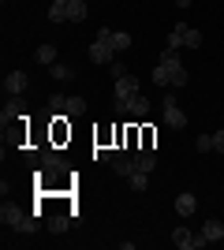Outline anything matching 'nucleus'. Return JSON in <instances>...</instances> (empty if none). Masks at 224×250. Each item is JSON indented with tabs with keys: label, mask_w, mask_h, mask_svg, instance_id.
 Returning <instances> with one entry per match:
<instances>
[{
	"label": "nucleus",
	"mask_w": 224,
	"mask_h": 250,
	"mask_svg": "<svg viewBox=\"0 0 224 250\" xmlns=\"http://www.w3.org/2000/svg\"><path fill=\"white\" fill-rule=\"evenodd\" d=\"M0 220H4V228H19V231H34L38 228L19 206H8V202H4V209H0Z\"/></svg>",
	"instance_id": "nucleus-1"
},
{
	"label": "nucleus",
	"mask_w": 224,
	"mask_h": 250,
	"mask_svg": "<svg viewBox=\"0 0 224 250\" xmlns=\"http://www.w3.org/2000/svg\"><path fill=\"white\" fill-rule=\"evenodd\" d=\"M131 97H139V79H135V75L116 79V112H127V101H131Z\"/></svg>",
	"instance_id": "nucleus-2"
},
{
	"label": "nucleus",
	"mask_w": 224,
	"mask_h": 250,
	"mask_svg": "<svg viewBox=\"0 0 224 250\" xmlns=\"http://www.w3.org/2000/svg\"><path fill=\"white\" fill-rule=\"evenodd\" d=\"M164 124H168L172 131L187 127V116H183V108H180V101H176V94H164Z\"/></svg>",
	"instance_id": "nucleus-3"
},
{
	"label": "nucleus",
	"mask_w": 224,
	"mask_h": 250,
	"mask_svg": "<svg viewBox=\"0 0 224 250\" xmlns=\"http://www.w3.org/2000/svg\"><path fill=\"white\" fill-rule=\"evenodd\" d=\"M172 243L180 250H198V247H205V235H194V231H187V228H176L172 231Z\"/></svg>",
	"instance_id": "nucleus-4"
},
{
	"label": "nucleus",
	"mask_w": 224,
	"mask_h": 250,
	"mask_svg": "<svg viewBox=\"0 0 224 250\" xmlns=\"http://www.w3.org/2000/svg\"><path fill=\"white\" fill-rule=\"evenodd\" d=\"M26 86H30V79H26V71H8V75H4V90H8L11 97L26 94Z\"/></svg>",
	"instance_id": "nucleus-5"
},
{
	"label": "nucleus",
	"mask_w": 224,
	"mask_h": 250,
	"mask_svg": "<svg viewBox=\"0 0 224 250\" xmlns=\"http://www.w3.org/2000/svg\"><path fill=\"white\" fill-rule=\"evenodd\" d=\"M90 60H94V63H112V60H116V49H112L108 42H101V38H97V42L90 45Z\"/></svg>",
	"instance_id": "nucleus-6"
},
{
	"label": "nucleus",
	"mask_w": 224,
	"mask_h": 250,
	"mask_svg": "<svg viewBox=\"0 0 224 250\" xmlns=\"http://www.w3.org/2000/svg\"><path fill=\"white\" fill-rule=\"evenodd\" d=\"M135 157H127V153H116L112 157V172H116V176H131V172H135Z\"/></svg>",
	"instance_id": "nucleus-7"
},
{
	"label": "nucleus",
	"mask_w": 224,
	"mask_h": 250,
	"mask_svg": "<svg viewBox=\"0 0 224 250\" xmlns=\"http://www.w3.org/2000/svg\"><path fill=\"white\" fill-rule=\"evenodd\" d=\"M202 235H205V243H221L224 239V224H221V220H205Z\"/></svg>",
	"instance_id": "nucleus-8"
},
{
	"label": "nucleus",
	"mask_w": 224,
	"mask_h": 250,
	"mask_svg": "<svg viewBox=\"0 0 224 250\" xmlns=\"http://www.w3.org/2000/svg\"><path fill=\"white\" fill-rule=\"evenodd\" d=\"M157 63H164L168 71H176V67H183V60H180V49H168V45H164V52H161V56H157Z\"/></svg>",
	"instance_id": "nucleus-9"
},
{
	"label": "nucleus",
	"mask_w": 224,
	"mask_h": 250,
	"mask_svg": "<svg viewBox=\"0 0 224 250\" xmlns=\"http://www.w3.org/2000/svg\"><path fill=\"white\" fill-rule=\"evenodd\" d=\"M135 165H139L142 172H153V168H157V153H153V149H139V153H135Z\"/></svg>",
	"instance_id": "nucleus-10"
},
{
	"label": "nucleus",
	"mask_w": 224,
	"mask_h": 250,
	"mask_svg": "<svg viewBox=\"0 0 224 250\" xmlns=\"http://www.w3.org/2000/svg\"><path fill=\"white\" fill-rule=\"evenodd\" d=\"M194 209H198V202H194V194H191V190H187V194H180V198H176V213H180V217H191Z\"/></svg>",
	"instance_id": "nucleus-11"
},
{
	"label": "nucleus",
	"mask_w": 224,
	"mask_h": 250,
	"mask_svg": "<svg viewBox=\"0 0 224 250\" xmlns=\"http://www.w3.org/2000/svg\"><path fill=\"white\" fill-rule=\"evenodd\" d=\"M127 183H131V190H135V194H142V190L149 187V172H142V168H135V172H131V176H127Z\"/></svg>",
	"instance_id": "nucleus-12"
},
{
	"label": "nucleus",
	"mask_w": 224,
	"mask_h": 250,
	"mask_svg": "<svg viewBox=\"0 0 224 250\" xmlns=\"http://www.w3.org/2000/svg\"><path fill=\"white\" fill-rule=\"evenodd\" d=\"M56 104H60L67 116H82L86 112V101H82V97H64V101H56Z\"/></svg>",
	"instance_id": "nucleus-13"
},
{
	"label": "nucleus",
	"mask_w": 224,
	"mask_h": 250,
	"mask_svg": "<svg viewBox=\"0 0 224 250\" xmlns=\"http://www.w3.org/2000/svg\"><path fill=\"white\" fill-rule=\"evenodd\" d=\"M67 19H71V22L86 19V0H67Z\"/></svg>",
	"instance_id": "nucleus-14"
},
{
	"label": "nucleus",
	"mask_w": 224,
	"mask_h": 250,
	"mask_svg": "<svg viewBox=\"0 0 224 250\" xmlns=\"http://www.w3.org/2000/svg\"><path fill=\"white\" fill-rule=\"evenodd\" d=\"M38 63L53 67V63H56V45H38Z\"/></svg>",
	"instance_id": "nucleus-15"
},
{
	"label": "nucleus",
	"mask_w": 224,
	"mask_h": 250,
	"mask_svg": "<svg viewBox=\"0 0 224 250\" xmlns=\"http://www.w3.org/2000/svg\"><path fill=\"white\" fill-rule=\"evenodd\" d=\"M183 38H187V26H183V22H180V26H172V30H168V49H183Z\"/></svg>",
	"instance_id": "nucleus-16"
},
{
	"label": "nucleus",
	"mask_w": 224,
	"mask_h": 250,
	"mask_svg": "<svg viewBox=\"0 0 224 250\" xmlns=\"http://www.w3.org/2000/svg\"><path fill=\"white\" fill-rule=\"evenodd\" d=\"M127 112H131V116H146V112H149V101H146L142 94L131 97V101H127Z\"/></svg>",
	"instance_id": "nucleus-17"
},
{
	"label": "nucleus",
	"mask_w": 224,
	"mask_h": 250,
	"mask_svg": "<svg viewBox=\"0 0 224 250\" xmlns=\"http://www.w3.org/2000/svg\"><path fill=\"white\" fill-rule=\"evenodd\" d=\"M49 71H53V79H56V83H71V79H75V71L67 67V63H53Z\"/></svg>",
	"instance_id": "nucleus-18"
},
{
	"label": "nucleus",
	"mask_w": 224,
	"mask_h": 250,
	"mask_svg": "<svg viewBox=\"0 0 224 250\" xmlns=\"http://www.w3.org/2000/svg\"><path fill=\"white\" fill-rule=\"evenodd\" d=\"M108 45H112V49H116V52L131 49V34H116V30H112V34H108Z\"/></svg>",
	"instance_id": "nucleus-19"
},
{
	"label": "nucleus",
	"mask_w": 224,
	"mask_h": 250,
	"mask_svg": "<svg viewBox=\"0 0 224 250\" xmlns=\"http://www.w3.org/2000/svg\"><path fill=\"white\" fill-rule=\"evenodd\" d=\"M153 83H157V86H172V71L164 67V63H157V67H153Z\"/></svg>",
	"instance_id": "nucleus-20"
},
{
	"label": "nucleus",
	"mask_w": 224,
	"mask_h": 250,
	"mask_svg": "<svg viewBox=\"0 0 224 250\" xmlns=\"http://www.w3.org/2000/svg\"><path fill=\"white\" fill-rule=\"evenodd\" d=\"M202 30H191V26H187V38H183V45H187V49H202Z\"/></svg>",
	"instance_id": "nucleus-21"
},
{
	"label": "nucleus",
	"mask_w": 224,
	"mask_h": 250,
	"mask_svg": "<svg viewBox=\"0 0 224 250\" xmlns=\"http://www.w3.org/2000/svg\"><path fill=\"white\" fill-rule=\"evenodd\" d=\"M49 22H67V4H53L49 8Z\"/></svg>",
	"instance_id": "nucleus-22"
},
{
	"label": "nucleus",
	"mask_w": 224,
	"mask_h": 250,
	"mask_svg": "<svg viewBox=\"0 0 224 250\" xmlns=\"http://www.w3.org/2000/svg\"><path fill=\"white\" fill-rule=\"evenodd\" d=\"M0 120H4V131H8V124H11V120H19V104H4Z\"/></svg>",
	"instance_id": "nucleus-23"
},
{
	"label": "nucleus",
	"mask_w": 224,
	"mask_h": 250,
	"mask_svg": "<svg viewBox=\"0 0 224 250\" xmlns=\"http://www.w3.org/2000/svg\"><path fill=\"white\" fill-rule=\"evenodd\" d=\"M194 149H198V153H209V149H213V135H198L194 138Z\"/></svg>",
	"instance_id": "nucleus-24"
},
{
	"label": "nucleus",
	"mask_w": 224,
	"mask_h": 250,
	"mask_svg": "<svg viewBox=\"0 0 224 250\" xmlns=\"http://www.w3.org/2000/svg\"><path fill=\"white\" fill-rule=\"evenodd\" d=\"M180 86H187V67H176V71H172V90H180Z\"/></svg>",
	"instance_id": "nucleus-25"
},
{
	"label": "nucleus",
	"mask_w": 224,
	"mask_h": 250,
	"mask_svg": "<svg viewBox=\"0 0 224 250\" xmlns=\"http://www.w3.org/2000/svg\"><path fill=\"white\" fill-rule=\"evenodd\" d=\"M116 157V149H108V146H97L94 149V161H112Z\"/></svg>",
	"instance_id": "nucleus-26"
},
{
	"label": "nucleus",
	"mask_w": 224,
	"mask_h": 250,
	"mask_svg": "<svg viewBox=\"0 0 224 250\" xmlns=\"http://www.w3.org/2000/svg\"><path fill=\"white\" fill-rule=\"evenodd\" d=\"M213 149H217V153H224V127L213 135Z\"/></svg>",
	"instance_id": "nucleus-27"
},
{
	"label": "nucleus",
	"mask_w": 224,
	"mask_h": 250,
	"mask_svg": "<svg viewBox=\"0 0 224 250\" xmlns=\"http://www.w3.org/2000/svg\"><path fill=\"white\" fill-rule=\"evenodd\" d=\"M123 75H127V71H123V63L112 60V79H123Z\"/></svg>",
	"instance_id": "nucleus-28"
},
{
	"label": "nucleus",
	"mask_w": 224,
	"mask_h": 250,
	"mask_svg": "<svg viewBox=\"0 0 224 250\" xmlns=\"http://www.w3.org/2000/svg\"><path fill=\"white\" fill-rule=\"evenodd\" d=\"M172 4H176V8H191V0H172Z\"/></svg>",
	"instance_id": "nucleus-29"
},
{
	"label": "nucleus",
	"mask_w": 224,
	"mask_h": 250,
	"mask_svg": "<svg viewBox=\"0 0 224 250\" xmlns=\"http://www.w3.org/2000/svg\"><path fill=\"white\" fill-rule=\"evenodd\" d=\"M53 4H67V0H53Z\"/></svg>",
	"instance_id": "nucleus-30"
},
{
	"label": "nucleus",
	"mask_w": 224,
	"mask_h": 250,
	"mask_svg": "<svg viewBox=\"0 0 224 250\" xmlns=\"http://www.w3.org/2000/svg\"><path fill=\"white\" fill-rule=\"evenodd\" d=\"M86 4H90V0H86Z\"/></svg>",
	"instance_id": "nucleus-31"
}]
</instances>
